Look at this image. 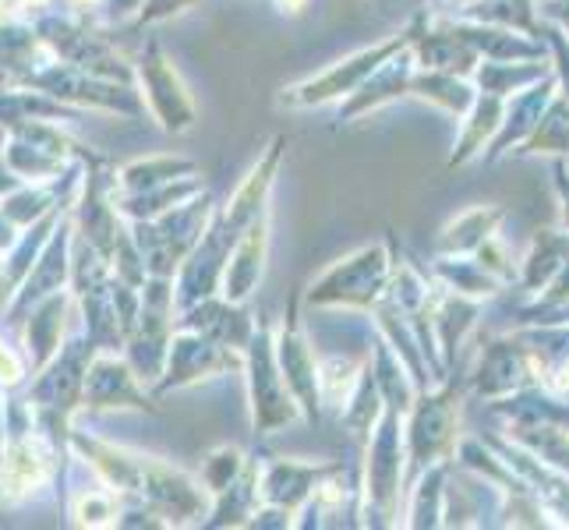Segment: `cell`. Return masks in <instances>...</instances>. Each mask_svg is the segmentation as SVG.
<instances>
[{
  "instance_id": "9",
  "label": "cell",
  "mask_w": 569,
  "mask_h": 530,
  "mask_svg": "<svg viewBox=\"0 0 569 530\" xmlns=\"http://www.w3.org/2000/svg\"><path fill=\"white\" fill-rule=\"evenodd\" d=\"M22 361L14 358V353L0 343V382H8V386H14V382H22Z\"/></svg>"
},
{
  "instance_id": "11",
  "label": "cell",
  "mask_w": 569,
  "mask_h": 530,
  "mask_svg": "<svg viewBox=\"0 0 569 530\" xmlns=\"http://www.w3.org/2000/svg\"><path fill=\"white\" fill-rule=\"evenodd\" d=\"M74 4H92V0H74Z\"/></svg>"
},
{
  "instance_id": "7",
  "label": "cell",
  "mask_w": 569,
  "mask_h": 530,
  "mask_svg": "<svg viewBox=\"0 0 569 530\" xmlns=\"http://www.w3.org/2000/svg\"><path fill=\"white\" fill-rule=\"evenodd\" d=\"M220 364H233V361L202 340H178L170 350V386L191 382V379H199V371L220 368Z\"/></svg>"
},
{
  "instance_id": "2",
  "label": "cell",
  "mask_w": 569,
  "mask_h": 530,
  "mask_svg": "<svg viewBox=\"0 0 569 530\" xmlns=\"http://www.w3.org/2000/svg\"><path fill=\"white\" fill-rule=\"evenodd\" d=\"M142 64H146L142 74L149 78V89H152V107L163 117V124L167 128H188L191 124V103L181 92L178 78H173V71L160 57V50L149 47V57H142Z\"/></svg>"
},
{
  "instance_id": "5",
  "label": "cell",
  "mask_w": 569,
  "mask_h": 530,
  "mask_svg": "<svg viewBox=\"0 0 569 530\" xmlns=\"http://www.w3.org/2000/svg\"><path fill=\"white\" fill-rule=\"evenodd\" d=\"M86 400H92V407H117V403H124V400L139 403L142 392L134 389V376H131L124 364H117L113 358H100V361L89 368Z\"/></svg>"
},
{
  "instance_id": "4",
  "label": "cell",
  "mask_w": 569,
  "mask_h": 530,
  "mask_svg": "<svg viewBox=\"0 0 569 530\" xmlns=\"http://www.w3.org/2000/svg\"><path fill=\"white\" fill-rule=\"evenodd\" d=\"M407 39L410 36H403V39H392V43H386V47H379V50H371V53H361L358 61H350L347 68H337V71H329L326 78H319V86L311 82L308 89L311 92H305V96H290V103H319V100H329V96H340V92H347V89H355L361 78L376 68V61H386V57L397 50V47H407Z\"/></svg>"
},
{
  "instance_id": "6",
  "label": "cell",
  "mask_w": 569,
  "mask_h": 530,
  "mask_svg": "<svg viewBox=\"0 0 569 530\" xmlns=\"http://www.w3.org/2000/svg\"><path fill=\"white\" fill-rule=\"evenodd\" d=\"M262 254H266V216L248 227V241H241L238 259L227 269V298L241 301L262 277Z\"/></svg>"
},
{
  "instance_id": "10",
  "label": "cell",
  "mask_w": 569,
  "mask_h": 530,
  "mask_svg": "<svg viewBox=\"0 0 569 530\" xmlns=\"http://www.w3.org/2000/svg\"><path fill=\"white\" fill-rule=\"evenodd\" d=\"M50 0H0V18H22V11L47 8Z\"/></svg>"
},
{
  "instance_id": "8",
  "label": "cell",
  "mask_w": 569,
  "mask_h": 530,
  "mask_svg": "<svg viewBox=\"0 0 569 530\" xmlns=\"http://www.w3.org/2000/svg\"><path fill=\"white\" fill-rule=\"evenodd\" d=\"M238 467H241L238 449H220V453H212L206 463V481L212 484V492H227L233 474H238Z\"/></svg>"
},
{
  "instance_id": "3",
  "label": "cell",
  "mask_w": 569,
  "mask_h": 530,
  "mask_svg": "<svg viewBox=\"0 0 569 530\" xmlns=\"http://www.w3.org/2000/svg\"><path fill=\"white\" fill-rule=\"evenodd\" d=\"M382 283V254L379 251H361L358 259H347L340 269H332L319 293L311 290V298H322V293L337 290V298H355L368 301V290ZM376 293V290H371Z\"/></svg>"
},
{
  "instance_id": "1",
  "label": "cell",
  "mask_w": 569,
  "mask_h": 530,
  "mask_svg": "<svg viewBox=\"0 0 569 530\" xmlns=\"http://www.w3.org/2000/svg\"><path fill=\"white\" fill-rule=\"evenodd\" d=\"M0 499L26 502L50 474V457L36 439H11V449L0 457Z\"/></svg>"
}]
</instances>
